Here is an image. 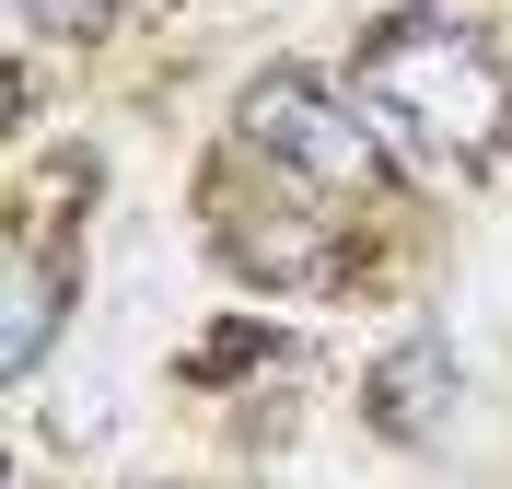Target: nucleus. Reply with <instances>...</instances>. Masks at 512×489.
Wrapping results in <instances>:
<instances>
[{
    "instance_id": "f257e3e1",
    "label": "nucleus",
    "mask_w": 512,
    "mask_h": 489,
    "mask_svg": "<svg viewBox=\"0 0 512 489\" xmlns=\"http://www.w3.org/2000/svg\"><path fill=\"white\" fill-rule=\"evenodd\" d=\"M350 105L384 152L431 163V175H478L489 152L512 140V70L478 24L454 12H396V24L361 35L350 59Z\"/></svg>"
},
{
    "instance_id": "39448f33",
    "label": "nucleus",
    "mask_w": 512,
    "mask_h": 489,
    "mask_svg": "<svg viewBox=\"0 0 512 489\" xmlns=\"http://www.w3.org/2000/svg\"><path fill=\"white\" fill-rule=\"evenodd\" d=\"M59 315H70V268L59 257H12V292H0V361L35 373L47 338H59Z\"/></svg>"
},
{
    "instance_id": "7ed1b4c3",
    "label": "nucleus",
    "mask_w": 512,
    "mask_h": 489,
    "mask_svg": "<svg viewBox=\"0 0 512 489\" xmlns=\"http://www.w3.org/2000/svg\"><path fill=\"white\" fill-rule=\"evenodd\" d=\"M361 408H373L384 443H431V431L454 420V350L419 326V338H396V350L373 361V385H361Z\"/></svg>"
},
{
    "instance_id": "423d86ee",
    "label": "nucleus",
    "mask_w": 512,
    "mask_h": 489,
    "mask_svg": "<svg viewBox=\"0 0 512 489\" xmlns=\"http://www.w3.org/2000/svg\"><path fill=\"white\" fill-rule=\"evenodd\" d=\"M12 12H24L35 35H105L117 24V0H12Z\"/></svg>"
},
{
    "instance_id": "20e7f679",
    "label": "nucleus",
    "mask_w": 512,
    "mask_h": 489,
    "mask_svg": "<svg viewBox=\"0 0 512 489\" xmlns=\"http://www.w3.org/2000/svg\"><path fill=\"white\" fill-rule=\"evenodd\" d=\"M210 233H222V257L245 268V280H303V268L326 257V233L303 222V210H291V222H256V210H245V187H222V198H210Z\"/></svg>"
},
{
    "instance_id": "f03ea898",
    "label": "nucleus",
    "mask_w": 512,
    "mask_h": 489,
    "mask_svg": "<svg viewBox=\"0 0 512 489\" xmlns=\"http://www.w3.org/2000/svg\"><path fill=\"white\" fill-rule=\"evenodd\" d=\"M233 140L256 163H280V187H315V198H350L373 187V129H361L350 94H326L303 70H256L245 105H233Z\"/></svg>"
}]
</instances>
